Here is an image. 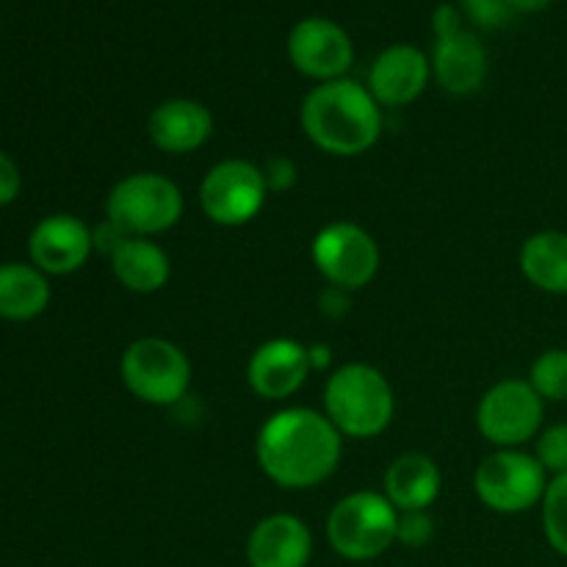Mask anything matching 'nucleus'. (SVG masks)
Instances as JSON below:
<instances>
[{"label": "nucleus", "instance_id": "obj_28", "mask_svg": "<svg viewBox=\"0 0 567 567\" xmlns=\"http://www.w3.org/2000/svg\"><path fill=\"white\" fill-rule=\"evenodd\" d=\"M127 233L122 230L120 225H114V221L111 219H105V221H100L97 227H94L92 230V244H94V252H100V255H114L116 249L122 247V244L127 241Z\"/></svg>", "mask_w": 567, "mask_h": 567}, {"label": "nucleus", "instance_id": "obj_4", "mask_svg": "<svg viewBox=\"0 0 567 567\" xmlns=\"http://www.w3.org/2000/svg\"><path fill=\"white\" fill-rule=\"evenodd\" d=\"M399 509L385 493L358 491L343 496L327 518V540L338 557L369 563L396 543Z\"/></svg>", "mask_w": 567, "mask_h": 567}, {"label": "nucleus", "instance_id": "obj_31", "mask_svg": "<svg viewBox=\"0 0 567 567\" xmlns=\"http://www.w3.org/2000/svg\"><path fill=\"white\" fill-rule=\"evenodd\" d=\"M308 358H310V369H327L332 360L330 349L321 347V343H316V347L308 349Z\"/></svg>", "mask_w": 567, "mask_h": 567}, {"label": "nucleus", "instance_id": "obj_17", "mask_svg": "<svg viewBox=\"0 0 567 567\" xmlns=\"http://www.w3.org/2000/svg\"><path fill=\"white\" fill-rule=\"evenodd\" d=\"M147 133L161 153L186 155L208 142L214 133V114L197 100L172 97L155 105L147 120Z\"/></svg>", "mask_w": 567, "mask_h": 567}, {"label": "nucleus", "instance_id": "obj_5", "mask_svg": "<svg viewBox=\"0 0 567 567\" xmlns=\"http://www.w3.org/2000/svg\"><path fill=\"white\" fill-rule=\"evenodd\" d=\"M105 214L127 236L153 238L172 230L183 216V192L158 172H136L116 183L105 199Z\"/></svg>", "mask_w": 567, "mask_h": 567}, {"label": "nucleus", "instance_id": "obj_19", "mask_svg": "<svg viewBox=\"0 0 567 567\" xmlns=\"http://www.w3.org/2000/svg\"><path fill=\"white\" fill-rule=\"evenodd\" d=\"M111 271L127 291L155 293L169 282L172 264L169 255L153 238L131 236L111 255Z\"/></svg>", "mask_w": 567, "mask_h": 567}, {"label": "nucleus", "instance_id": "obj_11", "mask_svg": "<svg viewBox=\"0 0 567 567\" xmlns=\"http://www.w3.org/2000/svg\"><path fill=\"white\" fill-rule=\"evenodd\" d=\"M288 59L305 78L327 83L349 72L354 61V44L349 33L327 17H305L288 33Z\"/></svg>", "mask_w": 567, "mask_h": 567}, {"label": "nucleus", "instance_id": "obj_20", "mask_svg": "<svg viewBox=\"0 0 567 567\" xmlns=\"http://www.w3.org/2000/svg\"><path fill=\"white\" fill-rule=\"evenodd\" d=\"M50 305V282L33 264H0V319L31 321Z\"/></svg>", "mask_w": 567, "mask_h": 567}, {"label": "nucleus", "instance_id": "obj_25", "mask_svg": "<svg viewBox=\"0 0 567 567\" xmlns=\"http://www.w3.org/2000/svg\"><path fill=\"white\" fill-rule=\"evenodd\" d=\"M435 535V520L426 515V509L421 513H399L396 524V540L408 548H421L432 540Z\"/></svg>", "mask_w": 567, "mask_h": 567}, {"label": "nucleus", "instance_id": "obj_3", "mask_svg": "<svg viewBox=\"0 0 567 567\" xmlns=\"http://www.w3.org/2000/svg\"><path fill=\"white\" fill-rule=\"evenodd\" d=\"M396 396L380 369L369 363L341 365L324 388V415L347 437H377L391 426Z\"/></svg>", "mask_w": 567, "mask_h": 567}, {"label": "nucleus", "instance_id": "obj_16", "mask_svg": "<svg viewBox=\"0 0 567 567\" xmlns=\"http://www.w3.org/2000/svg\"><path fill=\"white\" fill-rule=\"evenodd\" d=\"M310 557H313V535L297 515L275 513L258 520L249 532V567H308Z\"/></svg>", "mask_w": 567, "mask_h": 567}, {"label": "nucleus", "instance_id": "obj_10", "mask_svg": "<svg viewBox=\"0 0 567 567\" xmlns=\"http://www.w3.org/2000/svg\"><path fill=\"white\" fill-rule=\"evenodd\" d=\"M546 402L529 380H502L482 396L476 426L498 449H520L540 432Z\"/></svg>", "mask_w": 567, "mask_h": 567}, {"label": "nucleus", "instance_id": "obj_30", "mask_svg": "<svg viewBox=\"0 0 567 567\" xmlns=\"http://www.w3.org/2000/svg\"><path fill=\"white\" fill-rule=\"evenodd\" d=\"M554 0H507V6L513 9V14H537V11H546Z\"/></svg>", "mask_w": 567, "mask_h": 567}, {"label": "nucleus", "instance_id": "obj_9", "mask_svg": "<svg viewBox=\"0 0 567 567\" xmlns=\"http://www.w3.org/2000/svg\"><path fill=\"white\" fill-rule=\"evenodd\" d=\"M313 264L330 286L360 291L380 271V247L374 236L354 221H332L313 238Z\"/></svg>", "mask_w": 567, "mask_h": 567}, {"label": "nucleus", "instance_id": "obj_18", "mask_svg": "<svg viewBox=\"0 0 567 567\" xmlns=\"http://www.w3.org/2000/svg\"><path fill=\"white\" fill-rule=\"evenodd\" d=\"M441 482L435 460L419 452L402 454L385 471V498L399 513H421L441 496Z\"/></svg>", "mask_w": 567, "mask_h": 567}, {"label": "nucleus", "instance_id": "obj_1", "mask_svg": "<svg viewBox=\"0 0 567 567\" xmlns=\"http://www.w3.org/2000/svg\"><path fill=\"white\" fill-rule=\"evenodd\" d=\"M324 413L308 408H286L271 415L258 432V465L275 485L286 491H308L336 474L343 441Z\"/></svg>", "mask_w": 567, "mask_h": 567}, {"label": "nucleus", "instance_id": "obj_15", "mask_svg": "<svg viewBox=\"0 0 567 567\" xmlns=\"http://www.w3.org/2000/svg\"><path fill=\"white\" fill-rule=\"evenodd\" d=\"M432 75L449 94L480 92L487 78V50L480 37L465 28L435 33V50H432Z\"/></svg>", "mask_w": 567, "mask_h": 567}, {"label": "nucleus", "instance_id": "obj_14", "mask_svg": "<svg viewBox=\"0 0 567 567\" xmlns=\"http://www.w3.org/2000/svg\"><path fill=\"white\" fill-rule=\"evenodd\" d=\"M432 78L426 53L415 44H391L374 59L369 70V92L385 109H402L424 94Z\"/></svg>", "mask_w": 567, "mask_h": 567}, {"label": "nucleus", "instance_id": "obj_12", "mask_svg": "<svg viewBox=\"0 0 567 567\" xmlns=\"http://www.w3.org/2000/svg\"><path fill=\"white\" fill-rule=\"evenodd\" d=\"M94 252L92 227L72 214H50L28 236V255L39 271L53 277L83 269Z\"/></svg>", "mask_w": 567, "mask_h": 567}, {"label": "nucleus", "instance_id": "obj_6", "mask_svg": "<svg viewBox=\"0 0 567 567\" xmlns=\"http://www.w3.org/2000/svg\"><path fill=\"white\" fill-rule=\"evenodd\" d=\"M120 377L131 396L153 408L181 402L192 385V360L166 338H138L122 352Z\"/></svg>", "mask_w": 567, "mask_h": 567}, {"label": "nucleus", "instance_id": "obj_29", "mask_svg": "<svg viewBox=\"0 0 567 567\" xmlns=\"http://www.w3.org/2000/svg\"><path fill=\"white\" fill-rule=\"evenodd\" d=\"M20 188H22L20 169H17L14 161L0 150V208L14 203V199L20 197Z\"/></svg>", "mask_w": 567, "mask_h": 567}, {"label": "nucleus", "instance_id": "obj_24", "mask_svg": "<svg viewBox=\"0 0 567 567\" xmlns=\"http://www.w3.org/2000/svg\"><path fill=\"white\" fill-rule=\"evenodd\" d=\"M535 457L548 474H567V424H554L540 432Z\"/></svg>", "mask_w": 567, "mask_h": 567}, {"label": "nucleus", "instance_id": "obj_21", "mask_svg": "<svg viewBox=\"0 0 567 567\" xmlns=\"http://www.w3.org/2000/svg\"><path fill=\"white\" fill-rule=\"evenodd\" d=\"M520 271L535 288L546 293H567V233L540 230L529 236L518 255Z\"/></svg>", "mask_w": 567, "mask_h": 567}, {"label": "nucleus", "instance_id": "obj_13", "mask_svg": "<svg viewBox=\"0 0 567 567\" xmlns=\"http://www.w3.org/2000/svg\"><path fill=\"white\" fill-rule=\"evenodd\" d=\"M310 371L313 369H310L308 347L293 338H271L260 343L249 358L247 382L260 399L282 402L308 382Z\"/></svg>", "mask_w": 567, "mask_h": 567}, {"label": "nucleus", "instance_id": "obj_22", "mask_svg": "<svg viewBox=\"0 0 567 567\" xmlns=\"http://www.w3.org/2000/svg\"><path fill=\"white\" fill-rule=\"evenodd\" d=\"M529 385L543 402H567V349H546L532 363Z\"/></svg>", "mask_w": 567, "mask_h": 567}, {"label": "nucleus", "instance_id": "obj_7", "mask_svg": "<svg viewBox=\"0 0 567 567\" xmlns=\"http://www.w3.org/2000/svg\"><path fill=\"white\" fill-rule=\"evenodd\" d=\"M474 491L493 513L518 515L543 502L548 491V471L535 454L498 449L476 468Z\"/></svg>", "mask_w": 567, "mask_h": 567}, {"label": "nucleus", "instance_id": "obj_23", "mask_svg": "<svg viewBox=\"0 0 567 567\" xmlns=\"http://www.w3.org/2000/svg\"><path fill=\"white\" fill-rule=\"evenodd\" d=\"M543 507V532L548 546L567 559V474L554 476L540 502Z\"/></svg>", "mask_w": 567, "mask_h": 567}, {"label": "nucleus", "instance_id": "obj_2", "mask_svg": "<svg viewBox=\"0 0 567 567\" xmlns=\"http://www.w3.org/2000/svg\"><path fill=\"white\" fill-rule=\"evenodd\" d=\"M299 122L310 142L338 158L363 155L382 136V105L369 86L349 78L319 83L299 109Z\"/></svg>", "mask_w": 567, "mask_h": 567}, {"label": "nucleus", "instance_id": "obj_26", "mask_svg": "<svg viewBox=\"0 0 567 567\" xmlns=\"http://www.w3.org/2000/svg\"><path fill=\"white\" fill-rule=\"evenodd\" d=\"M460 6L465 9V14L476 22L480 28H502L504 22L513 17V9L507 6V0H460Z\"/></svg>", "mask_w": 567, "mask_h": 567}, {"label": "nucleus", "instance_id": "obj_27", "mask_svg": "<svg viewBox=\"0 0 567 567\" xmlns=\"http://www.w3.org/2000/svg\"><path fill=\"white\" fill-rule=\"evenodd\" d=\"M297 164L291 158H282V155L269 158L264 164V181L269 192H288L297 183Z\"/></svg>", "mask_w": 567, "mask_h": 567}, {"label": "nucleus", "instance_id": "obj_8", "mask_svg": "<svg viewBox=\"0 0 567 567\" xmlns=\"http://www.w3.org/2000/svg\"><path fill=\"white\" fill-rule=\"evenodd\" d=\"M264 169L252 161L227 158L210 166L199 183V205L214 225L241 227L264 210L266 203Z\"/></svg>", "mask_w": 567, "mask_h": 567}]
</instances>
